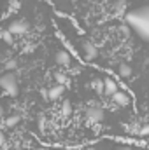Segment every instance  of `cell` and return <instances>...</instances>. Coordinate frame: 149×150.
<instances>
[{
  "label": "cell",
  "instance_id": "1",
  "mask_svg": "<svg viewBox=\"0 0 149 150\" xmlns=\"http://www.w3.org/2000/svg\"><path fill=\"white\" fill-rule=\"evenodd\" d=\"M125 19H126V25L144 42L149 44V5H142L126 12Z\"/></svg>",
  "mask_w": 149,
  "mask_h": 150
},
{
  "label": "cell",
  "instance_id": "2",
  "mask_svg": "<svg viewBox=\"0 0 149 150\" xmlns=\"http://www.w3.org/2000/svg\"><path fill=\"white\" fill-rule=\"evenodd\" d=\"M0 87L4 89V93L5 94H9V96H18V80H16V75L14 74H5L0 77Z\"/></svg>",
  "mask_w": 149,
  "mask_h": 150
},
{
  "label": "cell",
  "instance_id": "3",
  "mask_svg": "<svg viewBox=\"0 0 149 150\" xmlns=\"http://www.w3.org/2000/svg\"><path fill=\"white\" fill-rule=\"evenodd\" d=\"M27 30H28V23L27 21H12L7 26V32L11 35H23V33H27Z\"/></svg>",
  "mask_w": 149,
  "mask_h": 150
},
{
  "label": "cell",
  "instance_id": "4",
  "mask_svg": "<svg viewBox=\"0 0 149 150\" xmlns=\"http://www.w3.org/2000/svg\"><path fill=\"white\" fill-rule=\"evenodd\" d=\"M86 119H88L90 122H93V124L102 122V120H104V110L98 108V107H91V108L86 110Z\"/></svg>",
  "mask_w": 149,
  "mask_h": 150
},
{
  "label": "cell",
  "instance_id": "5",
  "mask_svg": "<svg viewBox=\"0 0 149 150\" xmlns=\"http://www.w3.org/2000/svg\"><path fill=\"white\" fill-rule=\"evenodd\" d=\"M117 91H119V89H117V84L114 82V79L105 77V79H104V93H105L107 96H111V98H112Z\"/></svg>",
  "mask_w": 149,
  "mask_h": 150
},
{
  "label": "cell",
  "instance_id": "6",
  "mask_svg": "<svg viewBox=\"0 0 149 150\" xmlns=\"http://www.w3.org/2000/svg\"><path fill=\"white\" fill-rule=\"evenodd\" d=\"M82 51H84V58H86L88 61H91V59H95V58L98 56V49H97L91 42H84V44H82Z\"/></svg>",
  "mask_w": 149,
  "mask_h": 150
},
{
  "label": "cell",
  "instance_id": "7",
  "mask_svg": "<svg viewBox=\"0 0 149 150\" xmlns=\"http://www.w3.org/2000/svg\"><path fill=\"white\" fill-rule=\"evenodd\" d=\"M112 101L116 103V105H119V107H126V105H130V96H128V93H125V91H117L114 96H112Z\"/></svg>",
  "mask_w": 149,
  "mask_h": 150
},
{
  "label": "cell",
  "instance_id": "8",
  "mask_svg": "<svg viewBox=\"0 0 149 150\" xmlns=\"http://www.w3.org/2000/svg\"><path fill=\"white\" fill-rule=\"evenodd\" d=\"M56 61L60 63V65H63V67H69L70 65V61H72V58H70V54L67 52V51H58L56 52Z\"/></svg>",
  "mask_w": 149,
  "mask_h": 150
},
{
  "label": "cell",
  "instance_id": "9",
  "mask_svg": "<svg viewBox=\"0 0 149 150\" xmlns=\"http://www.w3.org/2000/svg\"><path fill=\"white\" fill-rule=\"evenodd\" d=\"M62 94H63V86H54V87H51V89L47 91V98H49L51 101L60 100Z\"/></svg>",
  "mask_w": 149,
  "mask_h": 150
},
{
  "label": "cell",
  "instance_id": "10",
  "mask_svg": "<svg viewBox=\"0 0 149 150\" xmlns=\"http://www.w3.org/2000/svg\"><path fill=\"white\" fill-rule=\"evenodd\" d=\"M117 75L123 77V79H128V77L132 75V67L126 65V63H121V65L117 67Z\"/></svg>",
  "mask_w": 149,
  "mask_h": 150
},
{
  "label": "cell",
  "instance_id": "11",
  "mask_svg": "<svg viewBox=\"0 0 149 150\" xmlns=\"http://www.w3.org/2000/svg\"><path fill=\"white\" fill-rule=\"evenodd\" d=\"M19 120H21V117L14 113V115H11V117L5 119V126H7V127H14L16 124H19Z\"/></svg>",
  "mask_w": 149,
  "mask_h": 150
},
{
  "label": "cell",
  "instance_id": "12",
  "mask_svg": "<svg viewBox=\"0 0 149 150\" xmlns=\"http://www.w3.org/2000/svg\"><path fill=\"white\" fill-rule=\"evenodd\" d=\"M62 115L63 117L72 115V105H70V101H63V105H62Z\"/></svg>",
  "mask_w": 149,
  "mask_h": 150
},
{
  "label": "cell",
  "instance_id": "13",
  "mask_svg": "<svg viewBox=\"0 0 149 150\" xmlns=\"http://www.w3.org/2000/svg\"><path fill=\"white\" fill-rule=\"evenodd\" d=\"M54 80L58 82V86H65V84H69V77L65 74H56L54 75Z\"/></svg>",
  "mask_w": 149,
  "mask_h": 150
},
{
  "label": "cell",
  "instance_id": "14",
  "mask_svg": "<svg viewBox=\"0 0 149 150\" xmlns=\"http://www.w3.org/2000/svg\"><path fill=\"white\" fill-rule=\"evenodd\" d=\"M93 87H95V91L97 93H104V80H93Z\"/></svg>",
  "mask_w": 149,
  "mask_h": 150
},
{
  "label": "cell",
  "instance_id": "15",
  "mask_svg": "<svg viewBox=\"0 0 149 150\" xmlns=\"http://www.w3.org/2000/svg\"><path fill=\"white\" fill-rule=\"evenodd\" d=\"M2 40H4L5 44H12V35H11L9 32H4V33H2Z\"/></svg>",
  "mask_w": 149,
  "mask_h": 150
},
{
  "label": "cell",
  "instance_id": "16",
  "mask_svg": "<svg viewBox=\"0 0 149 150\" xmlns=\"http://www.w3.org/2000/svg\"><path fill=\"white\" fill-rule=\"evenodd\" d=\"M16 67H18V63H16L14 59H9V61L5 63V70H14Z\"/></svg>",
  "mask_w": 149,
  "mask_h": 150
},
{
  "label": "cell",
  "instance_id": "17",
  "mask_svg": "<svg viewBox=\"0 0 149 150\" xmlns=\"http://www.w3.org/2000/svg\"><path fill=\"white\" fill-rule=\"evenodd\" d=\"M140 134H142V136H149V124H146V126L140 127Z\"/></svg>",
  "mask_w": 149,
  "mask_h": 150
},
{
  "label": "cell",
  "instance_id": "18",
  "mask_svg": "<svg viewBox=\"0 0 149 150\" xmlns=\"http://www.w3.org/2000/svg\"><path fill=\"white\" fill-rule=\"evenodd\" d=\"M4 143H5V136H4V133L0 131V147H2Z\"/></svg>",
  "mask_w": 149,
  "mask_h": 150
},
{
  "label": "cell",
  "instance_id": "19",
  "mask_svg": "<svg viewBox=\"0 0 149 150\" xmlns=\"http://www.w3.org/2000/svg\"><path fill=\"white\" fill-rule=\"evenodd\" d=\"M4 117V108H2V105H0V119Z\"/></svg>",
  "mask_w": 149,
  "mask_h": 150
},
{
  "label": "cell",
  "instance_id": "20",
  "mask_svg": "<svg viewBox=\"0 0 149 150\" xmlns=\"http://www.w3.org/2000/svg\"><path fill=\"white\" fill-rule=\"evenodd\" d=\"M84 150H95V149H93V147H90V149H84Z\"/></svg>",
  "mask_w": 149,
  "mask_h": 150
},
{
  "label": "cell",
  "instance_id": "21",
  "mask_svg": "<svg viewBox=\"0 0 149 150\" xmlns=\"http://www.w3.org/2000/svg\"><path fill=\"white\" fill-rule=\"evenodd\" d=\"M35 150H46V149H35Z\"/></svg>",
  "mask_w": 149,
  "mask_h": 150
}]
</instances>
